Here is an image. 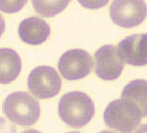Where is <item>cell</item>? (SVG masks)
<instances>
[{
    "instance_id": "obj_1",
    "label": "cell",
    "mask_w": 147,
    "mask_h": 133,
    "mask_svg": "<svg viewBox=\"0 0 147 133\" xmlns=\"http://www.w3.org/2000/svg\"><path fill=\"white\" fill-rule=\"evenodd\" d=\"M58 113L62 122L69 126L82 128L93 118L95 113L94 103L90 97L84 92H69L61 97Z\"/></svg>"
},
{
    "instance_id": "obj_2",
    "label": "cell",
    "mask_w": 147,
    "mask_h": 133,
    "mask_svg": "<svg viewBox=\"0 0 147 133\" xmlns=\"http://www.w3.org/2000/svg\"><path fill=\"white\" fill-rule=\"evenodd\" d=\"M3 113L10 122L21 126H30L38 120L39 103L27 92L17 91L9 94L2 106Z\"/></svg>"
},
{
    "instance_id": "obj_3",
    "label": "cell",
    "mask_w": 147,
    "mask_h": 133,
    "mask_svg": "<svg viewBox=\"0 0 147 133\" xmlns=\"http://www.w3.org/2000/svg\"><path fill=\"white\" fill-rule=\"evenodd\" d=\"M103 116L108 127L122 133H131L136 130L143 118L138 107L124 98L111 102L104 111Z\"/></svg>"
},
{
    "instance_id": "obj_4",
    "label": "cell",
    "mask_w": 147,
    "mask_h": 133,
    "mask_svg": "<svg viewBox=\"0 0 147 133\" xmlns=\"http://www.w3.org/2000/svg\"><path fill=\"white\" fill-rule=\"evenodd\" d=\"M62 80L52 66H38L30 72L28 87L30 93L38 99H49L60 92Z\"/></svg>"
},
{
    "instance_id": "obj_5",
    "label": "cell",
    "mask_w": 147,
    "mask_h": 133,
    "mask_svg": "<svg viewBox=\"0 0 147 133\" xmlns=\"http://www.w3.org/2000/svg\"><path fill=\"white\" fill-rule=\"evenodd\" d=\"M147 16L144 0H114L110 6L113 23L121 28H130L143 23Z\"/></svg>"
},
{
    "instance_id": "obj_6",
    "label": "cell",
    "mask_w": 147,
    "mask_h": 133,
    "mask_svg": "<svg viewBox=\"0 0 147 133\" xmlns=\"http://www.w3.org/2000/svg\"><path fill=\"white\" fill-rule=\"evenodd\" d=\"M93 60L88 52L82 49H71L59 59L58 69L67 80L84 78L91 73Z\"/></svg>"
},
{
    "instance_id": "obj_7",
    "label": "cell",
    "mask_w": 147,
    "mask_h": 133,
    "mask_svg": "<svg viewBox=\"0 0 147 133\" xmlns=\"http://www.w3.org/2000/svg\"><path fill=\"white\" fill-rule=\"evenodd\" d=\"M95 73L103 80H115L122 75L124 62L113 45H103L94 54Z\"/></svg>"
},
{
    "instance_id": "obj_8",
    "label": "cell",
    "mask_w": 147,
    "mask_h": 133,
    "mask_svg": "<svg viewBox=\"0 0 147 133\" xmlns=\"http://www.w3.org/2000/svg\"><path fill=\"white\" fill-rule=\"evenodd\" d=\"M118 54L127 65L141 66L147 65V33L132 34L118 45Z\"/></svg>"
},
{
    "instance_id": "obj_9",
    "label": "cell",
    "mask_w": 147,
    "mask_h": 133,
    "mask_svg": "<svg viewBox=\"0 0 147 133\" xmlns=\"http://www.w3.org/2000/svg\"><path fill=\"white\" fill-rule=\"evenodd\" d=\"M50 27L45 21L37 17H30L19 25L18 33L23 42L30 45L43 43L50 35Z\"/></svg>"
},
{
    "instance_id": "obj_10",
    "label": "cell",
    "mask_w": 147,
    "mask_h": 133,
    "mask_svg": "<svg viewBox=\"0 0 147 133\" xmlns=\"http://www.w3.org/2000/svg\"><path fill=\"white\" fill-rule=\"evenodd\" d=\"M21 71L22 61L17 52L10 48H0V84L13 82Z\"/></svg>"
},
{
    "instance_id": "obj_11",
    "label": "cell",
    "mask_w": 147,
    "mask_h": 133,
    "mask_svg": "<svg viewBox=\"0 0 147 133\" xmlns=\"http://www.w3.org/2000/svg\"><path fill=\"white\" fill-rule=\"evenodd\" d=\"M122 98L134 102L142 116H147V80L134 79L127 83L123 89Z\"/></svg>"
},
{
    "instance_id": "obj_12",
    "label": "cell",
    "mask_w": 147,
    "mask_h": 133,
    "mask_svg": "<svg viewBox=\"0 0 147 133\" xmlns=\"http://www.w3.org/2000/svg\"><path fill=\"white\" fill-rule=\"evenodd\" d=\"M70 2L71 0H32L35 12L47 18L60 14Z\"/></svg>"
},
{
    "instance_id": "obj_13",
    "label": "cell",
    "mask_w": 147,
    "mask_h": 133,
    "mask_svg": "<svg viewBox=\"0 0 147 133\" xmlns=\"http://www.w3.org/2000/svg\"><path fill=\"white\" fill-rule=\"evenodd\" d=\"M28 0H0V11L6 14H14L21 11Z\"/></svg>"
},
{
    "instance_id": "obj_14",
    "label": "cell",
    "mask_w": 147,
    "mask_h": 133,
    "mask_svg": "<svg viewBox=\"0 0 147 133\" xmlns=\"http://www.w3.org/2000/svg\"><path fill=\"white\" fill-rule=\"evenodd\" d=\"M78 1L84 8L96 10V9H100L106 6L110 0H78Z\"/></svg>"
},
{
    "instance_id": "obj_15",
    "label": "cell",
    "mask_w": 147,
    "mask_h": 133,
    "mask_svg": "<svg viewBox=\"0 0 147 133\" xmlns=\"http://www.w3.org/2000/svg\"><path fill=\"white\" fill-rule=\"evenodd\" d=\"M0 133H16V127L6 120L4 118H0Z\"/></svg>"
},
{
    "instance_id": "obj_16",
    "label": "cell",
    "mask_w": 147,
    "mask_h": 133,
    "mask_svg": "<svg viewBox=\"0 0 147 133\" xmlns=\"http://www.w3.org/2000/svg\"><path fill=\"white\" fill-rule=\"evenodd\" d=\"M4 30H5V21H4L3 17L1 16V14H0V37L2 36Z\"/></svg>"
},
{
    "instance_id": "obj_17",
    "label": "cell",
    "mask_w": 147,
    "mask_h": 133,
    "mask_svg": "<svg viewBox=\"0 0 147 133\" xmlns=\"http://www.w3.org/2000/svg\"><path fill=\"white\" fill-rule=\"evenodd\" d=\"M134 133H147V123L141 125V126L139 127Z\"/></svg>"
},
{
    "instance_id": "obj_18",
    "label": "cell",
    "mask_w": 147,
    "mask_h": 133,
    "mask_svg": "<svg viewBox=\"0 0 147 133\" xmlns=\"http://www.w3.org/2000/svg\"><path fill=\"white\" fill-rule=\"evenodd\" d=\"M22 133H41V132L37 131V130H35V129H30V130H25V131H23Z\"/></svg>"
},
{
    "instance_id": "obj_19",
    "label": "cell",
    "mask_w": 147,
    "mask_h": 133,
    "mask_svg": "<svg viewBox=\"0 0 147 133\" xmlns=\"http://www.w3.org/2000/svg\"><path fill=\"white\" fill-rule=\"evenodd\" d=\"M99 133H115V132H112V131H108V130H103V131L99 132Z\"/></svg>"
},
{
    "instance_id": "obj_20",
    "label": "cell",
    "mask_w": 147,
    "mask_h": 133,
    "mask_svg": "<svg viewBox=\"0 0 147 133\" xmlns=\"http://www.w3.org/2000/svg\"><path fill=\"white\" fill-rule=\"evenodd\" d=\"M68 133H80V132H77V131H72V132H68Z\"/></svg>"
}]
</instances>
